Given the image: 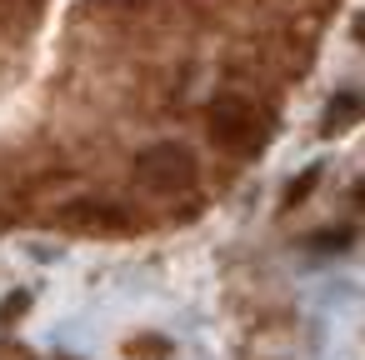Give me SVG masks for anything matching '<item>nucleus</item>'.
Returning a JSON list of instances; mask_svg holds the SVG:
<instances>
[{"instance_id":"nucleus-1","label":"nucleus","mask_w":365,"mask_h":360,"mask_svg":"<svg viewBox=\"0 0 365 360\" xmlns=\"http://www.w3.org/2000/svg\"><path fill=\"white\" fill-rule=\"evenodd\" d=\"M205 130H210V140H215L220 150L250 155V150H260V140H265V130H270V115H265L250 96L220 91V96H210V106H205Z\"/></svg>"},{"instance_id":"nucleus-2","label":"nucleus","mask_w":365,"mask_h":360,"mask_svg":"<svg viewBox=\"0 0 365 360\" xmlns=\"http://www.w3.org/2000/svg\"><path fill=\"white\" fill-rule=\"evenodd\" d=\"M135 180H140V190L170 200V195H190V190H195L200 165H195V155H190L185 145L155 140V145H145V150L135 155Z\"/></svg>"},{"instance_id":"nucleus-3","label":"nucleus","mask_w":365,"mask_h":360,"mask_svg":"<svg viewBox=\"0 0 365 360\" xmlns=\"http://www.w3.org/2000/svg\"><path fill=\"white\" fill-rule=\"evenodd\" d=\"M61 225L76 230V235H125V230H135L130 210L115 205V200H101V195H81V200L61 205Z\"/></svg>"},{"instance_id":"nucleus-4","label":"nucleus","mask_w":365,"mask_h":360,"mask_svg":"<svg viewBox=\"0 0 365 360\" xmlns=\"http://www.w3.org/2000/svg\"><path fill=\"white\" fill-rule=\"evenodd\" d=\"M355 115H360V101H355V96H340V101L330 106V115H325V135L350 130V125H355Z\"/></svg>"},{"instance_id":"nucleus-5","label":"nucleus","mask_w":365,"mask_h":360,"mask_svg":"<svg viewBox=\"0 0 365 360\" xmlns=\"http://www.w3.org/2000/svg\"><path fill=\"white\" fill-rule=\"evenodd\" d=\"M125 355H130V360H165V355H170V340L145 335V340H130V345H125Z\"/></svg>"},{"instance_id":"nucleus-6","label":"nucleus","mask_w":365,"mask_h":360,"mask_svg":"<svg viewBox=\"0 0 365 360\" xmlns=\"http://www.w3.org/2000/svg\"><path fill=\"white\" fill-rule=\"evenodd\" d=\"M315 180H320V170L310 165V170H305V175H300V180H295L290 190H285V205H300V200H305V195L315 190Z\"/></svg>"},{"instance_id":"nucleus-7","label":"nucleus","mask_w":365,"mask_h":360,"mask_svg":"<svg viewBox=\"0 0 365 360\" xmlns=\"http://www.w3.org/2000/svg\"><path fill=\"white\" fill-rule=\"evenodd\" d=\"M345 240H350V230H330V235H320V240H315V245H325V250H340V245H345Z\"/></svg>"}]
</instances>
